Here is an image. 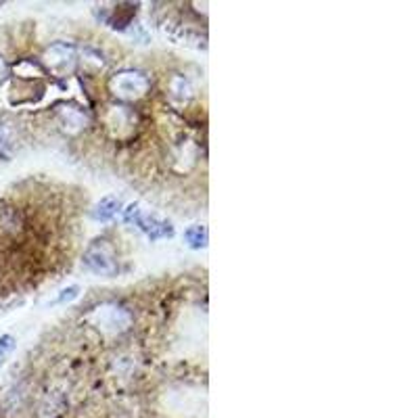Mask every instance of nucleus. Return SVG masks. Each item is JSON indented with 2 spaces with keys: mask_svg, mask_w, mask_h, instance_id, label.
Returning a JSON list of instances; mask_svg holds the SVG:
<instances>
[{
  "mask_svg": "<svg viewBox=\"0 0 418 418\" xmlns=\"http://www.w3.org/2000/svg\"><path fill=\"white\" fill-rule=\"evenodd\" d=\"M84 266L92 274H99L105 278H113L120 272L118 253H116L113 245L105 239H99L88 245V249L84 251Z\"/></svg>",
  "mask_w": 418,
  "mask_h": 418,
  "instance_id": "nucleus-1",
  "label": "nucleus"
},
{
  "mask_svg": "<svg viewBox=\"0 0 418 418\" xmlns=\"http://www.w3.org/2000/svg\"><path fill=\"white\" fill-rule=\"evenodd\" d=\"M109 90L120 101H138V99H145L149 94L151 80L142 71L123 69V71H118L116 75H111Z\"/></svg>",
  "mask_w": 418,
  "mask_h": 418,
  "instance_id": "nucleus-2",
  "label": "nucleus"
},
{
  "mask_svg": "<svg viewBox=\"0 0 418 418\" xmlns=\"http://www.w3.org/2000/svg\"><path fill=\"white\" fill-rule=\"evenodd\" d=\"M90 322L103 333V335H121L132 326V314L118 303H101L90 314Z\"/></svg>",
  "mask_w": 418,
  "mask_h": 418,
  "instance_id": "nucleus-3",
  "label": "nucleus"
},
{
  "mask_svg": "<svg viewBox=\"0 0 418 418\" xmlns=\"http://www.w3.org/2000/svg\"><path fill=\"white\" fill-rule=\"evenodd\" d=\"M123 220L128 224H136L142 233H147V237L151 240L166 239V237L174 235V226L168 220H159L155 216H145L138 205H130L123 211Z\"/></svg>",
  "mask_w": 418,
  "mask_h": 418,
  "instance_id": "nucleus-4",
  "label": "nucleus"
},
{
  "mask_svg": "<svg viewBox=\"0 0 418 418\" xmlns=\"http://www.w3.org/2000/svg\"><path fill=\"white\" fill-rule=\"evenodd\" d=\"M44 63L47 67L57 73V75H67L73 71L75 63H78V53L71 44H65V42H59V44H53L51 49H47L44 53Z\"/></svg>",
  "mask_w": 418,
  "mask_h": 418,
  "instance_id": "nucleus-5",
  "label": "nucleus"
},
{
  "mask_svg": "<svg viewBox=\"0 0 418 418\" xmlns=\"http://www.w3.org/2000/svg\"><path fill=\"white\" fill-rule=\"evenodd\" d=\"M134 113L130 107H123V105H111L109 111L105 113V125L116 134V136H123V130L132 132L130 125H134Z\"/></svg>",
  "mask_w": 418,
  "mask_h": 418,
  "instance_id": "nucleus-6",
  "label": "nucleus"
},
{
  "mask_svg": "<svg viewBox=\"0 0 418 418\" xmlns=\"http://www.w3.org/2000/svg\"><path fill=\"white\" fill-rule=\"evenodd\" d=\"M57 116H59L61 125H63L67 132H71V134L84 130L86 123H88L86 113H84L80 107H75V105H57Z\"/></svg>",
  "mask_w": 418,
  "mask_h": 418,
  "instance_id": "nucleus-7",
  "label": "nucleus"
},
{
  "mask_svg": "<svg viewBox=\"0 0 418 418\" xmlns=\"http://www.w3.org/2000/svg\"><path fill=\"white\" fill-rule=\"evenodd\" d=\"M121 209V201L118 197H105L97 203V207L92 209V218L99 222H109L118 216V211Z\"/></svg>",
  "mask_w": 418,
  "mask_h": 418,
  "instance_id": "nucleus-8",
  "label": "nucleus"
},
{
  "mask_svg": "<svg viewBox=\"0 0 418 418\" xmlns=\"http://www.w3.org/2000/svg\"><path fill=\"white\" fill-rule=\"evenodd\" d=\"M170 94L180 101V103H186V101H190V97H192V86H190V82L184 78V75H174L172 80H170Z\"/></svg>",
  "mask_w": 418,
  "mask_h": 418,
  "instance_id": "nucleus-9",
  "label": "nucleus"
},
{
  "mask_svg": "<svg viewBox=\"0 0 418 418\" xmlns=\"http://www.w3.org/2000/svg\"><path fill=\"white\" fill-rule=\"evenodd\" d=\"M184 240L190 249H203L207 245V228L203 224H192L184 230Z\"/></svg>",
  "mask_w": 418,
  "mask_h": 418,
  "instance_id": "nucleus-10",
  "label": "nucleus"
},
{
  "mask_svg": "<svg viewBox=\"0 0 418 418\" xmlns=\"http://www.w3.org/2000/svg\"><path fill=\"white\" fill-rule=\"evenodd\" d=\"M15 350V339L11 335H4L0 337V362H4L6 356Z\"/></svg>",
  "mask_w": 418,
  "mask_h": 418,
  "instance_id": "nucleus-11",
  "label": "nucleus"
},
{
  "mask_svg": "<svg viewBox=\"0 0 418 418\" xmlns=\"http://www.w3.org/2000/svg\"><path fill=\"white\" fill-rule=\"evenodd\" d=\"M78 295H80V287H69V289L61 291V295L57 297L55 303H69V301H73Z\"/></svg>",
  "mask_w": 418,
  "mask_h": 418,
  "instance_id": "nucleus-12",
  "label": "nucleus"
},
{
  "mask_svg": "<svg viewBox=\"0 0 418 418\" xmlns=\"http://www.w3.org/2000/svg\"><path fill=\"white\" fill-rule=\"evenodd\" d=\"M6 71H8V67H6V63H4L2 55H0V84H2L4 78H6Z\"/></svg>",
  "mask_w": 418,
  "mask_h": 418,
  "instance_id": "nucleus-13",
  "label": "nucleus"
}]
</instances>
